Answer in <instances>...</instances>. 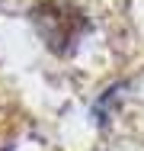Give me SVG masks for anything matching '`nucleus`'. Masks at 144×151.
<instances>
[{"label":"nucleus","mask_w":144,"mask_h":151,"mask_svg":"<svg viewBox=\"0 0 144 151\" xmlns=\"http://www.w3.org/2000/svg\"><path fill=\"white\" fill-rule=\"evenodd\" d=\"M29 23L35 26L45 48L64 58L74 55L77 42L90 32V16L71 0H38L29 6Z\"/></svg>","instance_id":"f257e3e1"}]
</instances>
